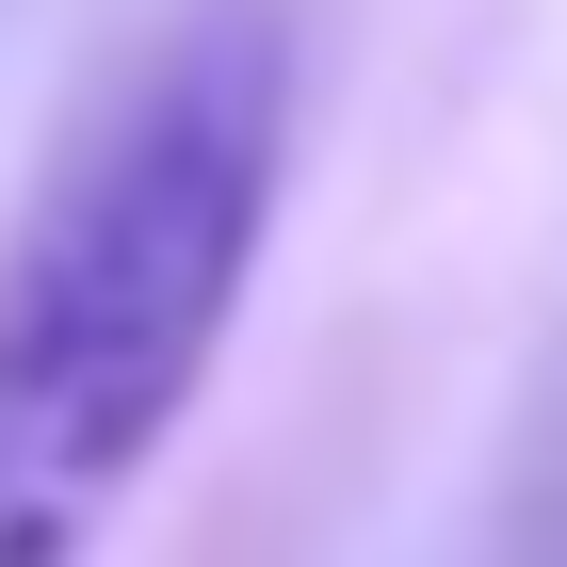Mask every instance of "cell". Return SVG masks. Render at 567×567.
Returning <instances> with one entry per match:
<instances>
[{"mask_svg": "<svg viewBox=\"0 0 567 567\" xmlns=\"http://www.w3.org/2000/svg\"><path fill=\"white\" fill-rule=\"evenodd\" d=\"M292 17L195 0L33 163L0 227V567H97V535L212 405L292 195Z\"/></svg>", "mask_w": 567, "mask_h": 567, "instance_id": "6da1fadb", "label": "cell"}]
</instances>
